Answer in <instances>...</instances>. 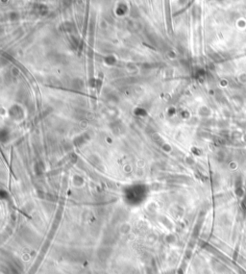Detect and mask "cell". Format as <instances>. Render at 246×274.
Segmentation results:
<instances>
[{
	"label": "cell",
	"mask_w": 246,
	"mask_h": 274,
	"mask_svg": "<svg viewBox=\"0 0 246 274\" xmlns=\"http://www.w3.org/2000/svg\"><path fill=\"white\" fill-rule=\"evenodd\" d=\"M238 82L240 84H245L246 83V74L245 73H242V74H240L238 76Z\"/></svg>",
	"instance_id": "obj_1"
}]
</instances>
